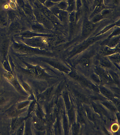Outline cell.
Segmentation results:
<instances>
[{"mask_svg":"<svg viewBox=\"0 0 120 135\" xmlns=\"http://www.w3.org/2000/svg\"><path fill=\"white\" fill-rule=\"evenodd\" d=\"M106 36V35L105 33L102 35L97 36H94L92 37L89 38L87 40H85L80 44H78L74 47L73 49L69 53L68 57L69 58L75 56L83 52L88 47H90L91 45L96 42L102 40Z\"/></svg>","mask_w":120,"mask_h":135,"instance_id":"obj_1","label":"cell"},{"mask_svg":"<svg viewBox=\"0 0 120 135\" xmlns=\"http://www.w3.org/2000/svg\"><path fill=\"white\" fill-rule=\"evenodd\" d=\"M13 47L17 50L24 53L35 54L51 55V53L45 50L31 48L20 43H13Z\"/></svg>","mask_w":120,"mask_h":135,"instance_id":"obj_2","label":"cell"},{"mask_svg":"<svg viewBox=\"0 0 120 135\" xmlns=\"http://www.w3.org/2000/svg\"><path fill=\"white\" fill-rule=\"evenodd\" d=\"M33 13L39 23L44 25L47 29L51 30L54 28V25L53 23L42 11L35 10Z\"/></svg>","mask_w":120,"mask_h":135,"instance_id":"obj_3","label":"cell"},{"mask_svg":"<svg viewBox=\"0 0 120 135\" xmlns=\"http://www.w3.org/2000/svg\"><path fill=\"white\" fill-rule=\"evenodd\" d=\"M79 14L78 11L75 10L69 13L68 21L69 23V37L70 38L73 37L76 31Z\"/></svg>","mask_w":120,"mask_h":135,"instance_id":"obj_4","label":"cell"},{"mask_svg":"<svg viewBox=\"0 0 120 135\" xmlns=\"http://www.w3.org/2000/svg\"><path fill=\"white\" fill-rule=\"evenodd\" d=\"M49 9L62 23H67L68 21L69 13L67 11L60 9L55 6Z\"/></svg>","mask_w":120,"mask_h":135,"instance_id":"obj_5","label":"cell"},{"mask_svg":"<svg viewBox=\"0 0 120 135\" xmlns=\"http://www.w3.org/2000/svg\"><path fill=\"white\" fill-rule=\"evenodd\" d=\"M95 27V24L92 23L87 19H84L82 25L81 38L82 39L86 38L88 37Z\"/></svg>","mask_w":120,"mask_h":135,"instance_id":"obj_6","label":"cell"},{"mask_svg":"<svg viewBox=\"0 0 120 135\" xmlns=\"http://www.w3.org/2000/svg\"><path fill=\"white\" fill-rule=\"evenodd\" d=\"M119 52L120 44L113 48L108 47L106 45H103L100 50V53L103 56H108L113 54L119 53Z\"/></svg>","mask_w":120,"mask_h":135,"instance_id":"obj_7","label":"cell"},{"mask_svg":"<svg viewBox=\"0 0 120 135\" xmlns=\"http://www.w3.org/2000/svg\"><path fill=\"white\" fill-rule=\"evenodd\" d=\"M41 11L53 23L54 25H61V22L52 13L49 8L46 7H43L41 9Z\"/></svg>","mask_w":120,"mask_h":135,"instance_id":"obj_8","label":"cell"},{"mask_svg":"<svg viewBox=\"0 0 120 135\" xmlns=\"http://www.w3.org/2000/svg\"><path fill=\"white\" fill-rule=\"evenodd\" d=\"M111 11L109 9L105 8L102 11L96 15L91 19V22L94 24H95L103 19L108 17L110 15Z\"/></svg>","mask_w":120,"mask_h":135,"instance_id":"obj_9","label":"cell"},{"mask_svg":"<svg viewBox=\"0 0 120 135\" xmlns=\"http://www.w3.org/2000/svg\"><path fill=\"white\" fill-rule=\"evenodd\" d=\"M19 36H20L22 38H31L34 37H51L52 35L49 33H41L33 32L26 31L20 33Z\"/></svg>","mask_w":120,"mask_h":135,"instance_id":"obj_10","label":"cell"},{"mask_svg":"<svg viewBox=\"0 0 120 135\" xmlns=\"http://www.w3.org/2000/svg\"><path fill=\"white\" fill-rule=\"evenodd\" d=\"M93 51L89 54L85 55L83 56L80 59H79L77 61L78 64H81L82 66L85 68L88 67L89 66L90 63V57Z\"/></svg>","mask_w":120,"mask_h":135,"instance_id":"obj_11","label":"cell"},{"mask_svg":"<svg viewBox=\"0 0 120 135\" xmlns=\"http://www.w3.org/2000/svg\"><path fill=\"white\" fill-rule=\"evenodd\" d=\"M120 36L111 38L105 43H102L103 45H106L110 47L113 48L120 44Z\"/></svg>","mask_w":120,"mask_h":135,"instance_id":"obj_12","label":"cell"},{"mask_svg":"<svg viewBox=\"0 0 120 135\" xmlns=\"http://www.w3.org/2000/svg\"><path fill=\"white\" fill-rule=\"evenodd\" d=\"M31 28L36 32L41 33H48L47 28L40 23H35L31 26Z\"/></svg>","mask_w":120,"mask_h":135,"instance_id":"obj_13","label":"cell"},{"mask_svg":"<svg viewBox=\"0 0 120 135\" xmlns=\"http://www.w3.org/2000/svg\"><path fill=\"white\" fill-rule=\"evenodd\" d=\"M120 19L118 20L117 21H116L114 23H112V24H110V25H108V26H106V27H104L103 29H102V30L100 31L97 34L95 35V36H99L100 35H104V34L106 33L109 30L111 29L112 28L115 26H117V27H120Z\"/></svg>","mask_w":120,"mask_h":135,"instance_id":"obj_14","label":"cell"},{"mask_svg":"<svg viewBox=\"0 0 120 135\" xmlns=\"http://www.w3.org/2000/svg\"><path fill=\"white\" fill-rule=\"evenodd\" d=\"M47 62L51 66L60 70L64 72H68V69L66 68L64 66L63 64H61L58 62L55 61H50V60L47 61Z\"/></svg>","mask_w":120,"mask_h":135,"instance_id":"obj_15","label":"cell"},{"mask_svg":"<svg viewBox=\"0 0 120 135\" xmlns=\"http://www.w3.org/2000/svg\"><path fill=\"white\" fill-rule=\"evenodd\" d=\"M9 42L8 40H5L1 46V52L4 58L6 57L8 52Z\"/></svg>","mask_w":120,"mask_h":135,"instance_id":"obj_16","label":"cell"},{"mask_svg":"<svg viewBox=\"0 0 120 135\" xmlns=\"http://www.w3.org/2000/svg\"><path fill=\"white\" fill-rule=\"evenodd\" d=\"M68 7L67 11L68 13L75 10L76 8V0H67Z\"/></svg>","mask_w":120,"mask_h":135,"instance_id":"obj_17","label":"cell"},{"mask_svg":"<svg viewBox=\"0 0 120 135\" xmlns=\"http://www.w3.org/2000/svg\"><path fill=\"white\" fill-rule=\"evenodd\" d=\"M95 70L97 73L98 74L102 76L104 80L106 81H109V79L106 73L104 70L100 68L99 67H95Z\"/></svg>","mask_w":120,"mask_h":135,"instance_id":"obj_18","label":"cell"},{"mask_svg":"<svg viewBox=\"0 0 120 135\" xmlns=\"http://www.w3.org/2000/svg\"><path fill=\"white\" fill-rule=\"evenodd\" d=\"M100 64L102 66L106 68H110L112 66L111 63L109 59L106 57H103L99 60Z\"/></svg>","mask_w":120,"mask_h":135,"instance_id":"obj_19","label":"cell"},{"mask_svg":"<svg viewBox=\"0 0 120 135\" xmlns=\"http://www.w3.org/2000/svg\"><path fill=\"white\" fill-rule=\"evenodd\" d=\"M120 34V27H117V28H115L113 31L111 32V33L108 36V37L105 40V41L103 42V43L107 42L108 40H110L111 38L117 36H119Z\"/></svg>","mask_w":120,"mask_h":135,"instance_id":"obj_20","label":"cell"},{"mask_svg":"<svg viewBox=\"0 0 120 135\" xmlns=\"http://www.w3.org/2000/svg\"><path fill=\"white\" fill-rule=\"evenodd\" d=\"M22 121V120L21 118H15L12 121V126H11L12 129L13 130H16L20 126Z\"/></svg>","mask_w":120,"mask_h":135,"instance_id":"obj_21","label":"cell"},{"mask_svg":"<svg viewBox=\"0 0 120 135\" xmlns=\"http://www.w3.org/2000/svg\"><path fill=\"white\" fill-rule=\"evenodd\" d=\"M108 59H109L112 62L114 63H119L120 62V54L119 53H117L113 54L108 56Z\"/></svg>","mask_w":120,"mask_h":135,"instance_id":"obj_22","label":"cell"},{"mask_svg":"<svg viewBox=\"0 0 120 135\" xmlns=\"http://www.w3.org/2000/svg\"><path fill=\"white\" fill-rule=\"evenodd\" d=\"M55 6L60 9L67 11V7H68V4L67 2L63 1L56 3Z\"/></svg>","mask_w":120,"mask_h":135,"instance_id":"obj_23","label":"cell"},{"mask_svg":"<svg viewBox=\"0 0 120 135\" xmlns=\"http://www.w3.org/2000/svg\"><path fill=\"white\" fill-rule=\"evenodd\" d=\"M20 25L17 21H14L12 22L9 27V30L11 31L17 30L19 28Z\"/></svg>","mask_w":120,"mask_h":135,"instance_id":"obj_24","label":"cell"},{"mask_svg":"<svg viewBox=\"0 0 120 135\" xmlns=\"http://www.w3.org/2000/svg\"><path fill=\"white\" fill-rule=\"evenodd\" d=\"M103 6H105L104 4V0H94L92 7V10L96 7Z\"/></svg>","mask_w":120,"mask_h":135,"instance_id":"obj_25","label":"cell"},{"mask_svg":"<svg viewBox=\"0 0 120 135\" xmlns=\"http://www.w3.org/2000/svg\"><path fill=\"white\" fill-rule=\"evenodd\" d=\"M23 8L24 11L26 14L30 16H31L33 15V13L32 9L29 5H24Z\"/></svg>","mask_w":120,"mask_h":135,"instance_id":"obj_26","label":"cell"},{"mask_svg":"<svg viewBox=\"0 0 120 135\" xmlns=\"http://www.w3.org/2000/svg\"><path fill=\"white\" fill-rule=\"evenodd\" d=\"M8 15L9 20L12 22L14 21L16 17V12L12 11H8Z\"/></svg>","mask_w":120,"mask_h":135,"instance_id":"obj_27","label":"cell"},{"mask_svg":"<svg viewBox=\"0 0 120 135\" xmlns=\"http://www.w3.org/2000/svg\"><path fill=\"white\" fill-rule=\"evenodd\" d=\"M56 4V3H55L54 2H52L51 0H47V1L45 2L44 4H45L46 7L48 8H50V7L55 6Z\"/></svg>","mask_w":120,"mask_h":135,"instance_id":"obj_28","label":"cell"},{"mask_svg":"<svg viewBox=\"0 0 120 135\" xmlns=\"http://www.w3.org/2000/svg\"><path fill=\"white\" fill-rule=\"evenodd\" d=\"M36 73L38 75L41 76L44 74V72L43 70L40 67H37L36 68Z\"/></svg>","mask_w":120,"mask_h":135,"instance_id":"obj_29","label":"cell"},{"mask_svg":"<svg viewBox=\"0 0 120 135\" xmlns=\"http://www.w3.org/2000/svg\"><path fill=\"white\" fill-rule=\"evenodd\" d=\"M9 114L10 116H14L17 114L18 113L17 111L15 109L13 108L12 109L10 110L9 112Z\"/></svg>","mask_w":120,"mask_h":135,"instance_id":"obj_30","label":"cell"},{"mask_svg":"<svg viewBox=\"0 0 120 135\" xmlns=\"http://www.w3.org/2000/svg\"><path fill=\"white\" fill-rule=\"evenodd\" d=\"M101 90L102 91V92L103 93L106 95V96H108V97H111V94L108 91L102 88Z\"/></svg>","mask_w":120,"mask_h":135,"instance_id":"obj_31","label":"cell"},{"mask_svg":"<svg viewBox=\"0 0 120 135\" xmlns=\"http://www.w3.org/2000/svg\"><path fill=\"white\" fill-rule=\"evenodd\" d=\"M29 70L31 74L32 75H35L36 74V69L34 68L29 67Z\"/></svg>","mask_w":120,"mask_h":135,"instance_id":"obj_32","label":"cell"},{"mask_svg":"<svg viewBox=\"0 0 120 135\" xmlns=\"http://www.w3.org/2000/svg\"><path fill=\"white\" fill-rule=\"evenodd\" d=\"M79 131V127L77 124H76L74 126L73 128L74 132L75 134H77Z\"/></svg>","mask_w":120,"mask_h":135,"instance_id":"obj_33","label":"cell"},{"mask_svg":"<svg viewBox=\"0 0 120 135\" xmlns=\"http://www.w3.org/2000/svg\"><path fill=\"white\" fill-rule=\"evenodd\" d=\"M18 4L20 7H23L24 3L23 0H17Z\"/></svg>","mask_w":120,"mask_h":135,"instance_id":"obj_34","label":"cell"},{"mask_svg":"<svg viewBox=\"0 0 120 135\" xmlns=\"http://www.w3.org/2000/svg\"><path fill=\"white\" fill-rule=\"evenodd\" d=\"M6 102V99L3 96H0V105L3 104Z\"/></svg>","mask_w":120,"mask_h":135,"instance_id":"obj_35","label":"cell"},{"mask_svg":"<svg viewBox=\"0 0 120 135\" xmlns=\"http://www.w3.org/2000/svg\"><path fill=\"white\" fill-rule=\"evenodd\" d=\"M23 129V125L22 124L20 126V127L19 129L18 130V131L17 134H21V133L22 132Z\"/></svg>","mask_w":120,"mask_h":135,"instance_id":"obj_36","label":"cell"},{"mask_svg":"<svg viewBox=\"0 0 120 135\" xmlns=\"http://www.w3.org/2000/svg\"><path fill=\"white\" fill-rule=\"evenodd\" d=\"M93 79L96 82H99V78H98V77L95 76H94Z\"/></svg>","mask_w":120,"mask_h":135,"instance_id":"obj_37","label":"cell"},{"mask_svg":"<svg viewBox=\"0 0 120 135\" xmlns=\"http://www.w3.org/2000/svg\"><path fill=\"white\" fill-rule=\"evenodd\" d=\"M114 2L115 4L118 5V4H119L120 0H114Z\"/></svg>","mask_w":120,"mask_h":135,"instance_id":"obj_38","label":"cell"},{"mask_svg":"<svg viewBox=\"0 0 120 135\" xmlns=\"http://www.w3.org/2000/svg\"><path fill=\"white\" fill-rule=\"evenodd\" d=\"M53 2L55 3H57L61 1H64V0H51Z\"/></svg>","mask_w":120,"mask_h":135,"instance_id":"obj_39","label":"cell"},{"mask_svg":"<svg viewBox=\"0 0 120 135\" xmlns=\"http://www.w3.org/2000/svg\"><path fill=\"white\" fill-rule=\"evenodd\" d=\"M39 1H40V2L41 3H42V4H44L45 2H46L47 0H39Z\"/></svg>","mask_w":120,"mask_h":135,"instance_id":"obj_40","label":"cell"},{"mask_svg":"<svg viewBox=\"0 0 120 135\" xmlns=\"http://www.w3.org/2000/svg\"><path fill=\"white\" fill-rule=\"evenodd\" d=\"M3 19L1 17H0V25H1L2 23H3Z\"/></svg>","mask_w":120,"mask_h":135,"instance_id":"obj_41","label":"cell"}]
</instances>
